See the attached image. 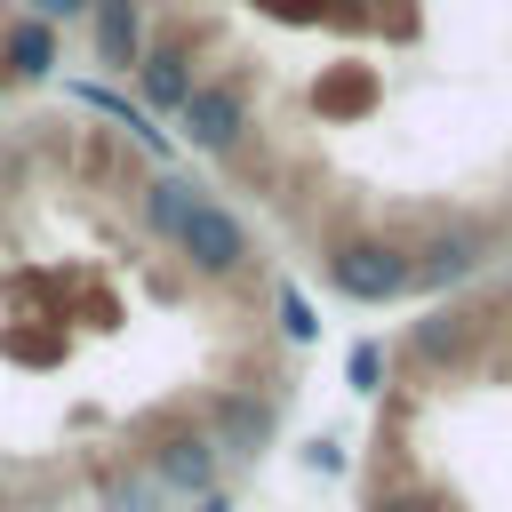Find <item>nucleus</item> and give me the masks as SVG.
Masks as SVG:
<instances>
[{"mask_svg":"<svg viewBox=\"0 0 512 512\" xmlns=\"http://www.w3.org/2000/svg\"><path fill=\"white\" fill-rule=\"evenodd\" d=\"M328 288L352 296V304H392L416 288V264L400 240H336L328 248Z\"/></svg>","mask_w":512,"mask_h":512,"instance_id":"obj_1","label":"nucleus"},{"mask_svg":"<svg viewBox=\"0 0 512 512\" xmlns=\"http://www.w3.org/2000/svg\"><path fill=\"white\" fill-rule=\"evenodd\" d=\"M184 256H192V272H208V280H232L240 264H248V232H240V216L232 208H216V200H192V216L168 232Z\"/></svg>","mask_w":512,"mask_h":512,"instance_id":"obj_2","label":"nucleus"},{"mask_svg":"<svg viewBox=\"0 0 512 512\" xmlns=\"http://www.w3.org/2000/svg\"><path fill=\"white\" fill-rule=\"evenodd\" d=\"M176 112H184V136H192L200 152H232L240 128H248V96H240L232 80H192V96H184Z\"/></svg>","mask_w":512,"mask_h":512,"instance_id":"obj_3","label":"nucleus"},{"mask_svg":"<svg viewBox=\"0 0 512 512\" xmlns=\"http://www.w3.org/2000/svg\"><path fill=\"white\" fill-rule=\"evenodd\" d=\"M408 264H416V288H456V280H472L480 272V232H432L424 248H408Z\"/></svg>","mask_w":512,"mask_h":512,"instance_id":"obj_4","label":"nucleus"},{"mask_svg":"<svg viewBox=\"0 0 512 512\" xmlns=\"http://www.w3.org/2000/svg\"><path fill=\"white\" fill-rule=\"evenodd\" d=\"M216 440H224L232 456H256V448L272 440V400H256V392L216 400Z\"/></svg>","mask_w":512,"mask_h":512,"instance_id":"obj_5","label":"nucleus"},{"mask_svg":"<svg viewBox=\"0 0 512 512\" xmlns=\"http://www.w3.org/2000/svg\"><path fill=\"white\" fill-rule=\"evenodd\" d=\"M160 480L208 496V480H216V440H208V432H176V440L160 448Z\"/></svg>","mask_w":512,"mask_h":512,"instance_id":"obj_6","label":"nucleus"},{"mask_svg":"<svg viewBox=\"0 0 512 512\" xmlns=\"http://www.w3.org/2000/svg\"><path fill=\"white\" fill-rule=\"evenodd\" d=\"M144 48V24H136V0H96V56L112 72H128Z\"/></svg>","mask_w":512,"mask_h":512,"instance_id":"obj_7","label":"nucleus"},{"mask_svg":"<svg viewBox=\"0 0 512 512\" xmlns=\"http://www.w3.org/2000/svg\"><path fill=\"white\" fill-rule=\"evenodd\" d=\"M136 64H144V96H152L160 112H176V104L192 96V56H184L176 40H160V48H152V56H136Z\"/></svg>","mask_w":512,"mask_h":512,"instance_id":"obj_8","label":"nucleus"},{"mask_svg":"<svg viewBox=\"0 0 512 512\" xmlns=\"http://www.w3.org/2000/svg\"><path fill=\"white\" fill-rule=\"evenodd\" d=\"M48 64H56V32H48L40 16H24V24L8 32V72H16V80H40Z\"/></svg>","mask_w":512,"mask_h":512,"instance_id":"obj_9","label":"nucleus"},{"mask_svg":"<svg viewBox=\"0 0 512 512\" xmlns=\"http://www.w3.org/2000/svg\"><path fill=\"white\" fill-rule=\"evenodd\" d=\"M192 200H200V184H184V176H152V192H144V216H152L160 232H176V224L192 216Z\"/></svg>","mask_w":512,"mask_h":512,"instance_id":"obj_10","label":"nucleus"},{"mask_svg":"<svg viewBox=\"0 0 512 512\" xmlns=\"http://www.w3.org/2000/svg\"><path fill=\"white\" fill-rule=\"evenodd\" d=\"M464 344H472V320H456V312L416 320V352H424V360H464Z\"/></svg>","mask_w":512,"mask_h":512,"instance_id":"obj_11","label":"nucleus"},{"mask_svg":"<svg viewBox=\"0 0 512 512\" xmlns=\"http://www.w3.org/2000/svg\"><path fill=\"white\" fill-rule=\"evenodd\" d=\"M88 104H104V112H112V120H128V128H136V136H144V144H152V152H160V128H152V120H144V112H136V104H120V96H88Z\"/></svg>","mask_w":512,"mask_h":512,"instance_id":"obj_12","label":"nucleus"},{"mask_svg":"<svg viewBox=\"0 0 512 512\" xmlns=\"http://www.w3.org/2000/svg\"><path fill=\"white\" fill-rule=\"evenodd\" d=\"M376 376H384V352L376 344H352V392H376Z\"/></svg>","mask_w":512,"mask_h":512,"instance_id":"obj_13","label":"nucleus"},{"mask_svg":"<svg viewBox=\"0 0 512 512\" xmlns=\"http://www.w3.org/2000/svg\"><path fill=\"white\" fill-rule=\"evenodd\" d=\"M368 512H448L440 496H424V488H400V496H376Z\"/></svg>","mask_w":512,"mask_h":512,"instance_id":"obj_14","label":"nucleus"},{"mask_svg":"<svg viewBox=\"0 0 512 512\" xmlns=\"http://www.w3.org/2000/svg\"><path fill=\"white\" fill-rule=\"evenodd\" d=\"M280 320H288V336H312V328H320V320H312V304H304V296H296V288H288V296H280Z\"/></svg>","mask_w":512,"mask_h":512,"instance_id":"obj_15","label":"nucleus"},{"mask_svg":"<svg viewBox=\"0 0 512 512\" xmlns=\"http://www.w3.org/2000/svg\"><path fill=\"white\" fill-rule=\"evenodd\" d=\"M32 8H40V24H48V16H80L88 0H32Z\"/></svg>","mask_w":512,"mask_h":512,"instance_id":"obj_16","label":"nucleus"},{"mask_svg":"<svg viewBox=\"0 0 512 512\" xmlns=\"http://www.w3.org/2000/svg\"><path fill=\"white\" fill-rule=\"evenodd\" d=\"M192 512H232V504H224V496H200V504H192Z\"/></svg>","mask_w":512,"mask_h":512,"instance_id":"obj_17","label":"nucleus"}]
</instances>
